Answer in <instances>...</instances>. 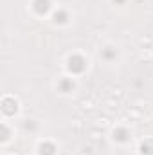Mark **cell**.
<instances>
[{
	"instance_id": "1",
	"label": "cell",
	"mask_w": 153,
	"mask_h": 155,
	"mask_svg": "<svg viewBox=\"0 0 153 155\" xmlns=\"http://www.w3.org/2000/svg\"><path fill=\"white\" fill-rule=\"evenodd\" d=\"M65 69H67V72L72 74V76H81V74L88 69V60H86L83 54L74 52V54H70V56L67 58Z\"/></svg>"
},
{
	"instance_id": "2",
	"label": "cell",
	"mask_w": 153,
	"mask_h": 155,
	"mask_svg": "<svg viewBox=\"0 0 153 155\" xmlns=\"http://www.w3.org/2000/svg\"><path fill=\"white\" fill-rule=\"evenodd\" d=\"M31 9L36 16H47L49 13H52V0H33Z\"/></svg>"
},
{
	"instance_id": "3",
	"label": "cell",
	"mask_w": 153,
	"mask_h": 155,
	"mask_svg": "<svg viewBox=\"0 0 153 155\" xmlns=\"http://www.w3.org/2000/svg\"><path fill=\"white\" fill-rule=\"evenodd\" d=\"M2 114L7 117L16 116L18 114V99L13 97V96H5L2 99Z\"/></svg>"
},
{
	"instance_id": "4",
	"label": "cell",
	"mask_w": 153,
	"mask_h": 155,
	"mask_svg": "<svg viewBox=\"0 0 153 155\" xmlns=\"http://www.w3.org/2000/svg\"><path fill=\"white\" fill-rule=\"evenodd\" d=\"M50 20H52L54 25H67L70 22V13L63 7H58L50 13Z\"/></svg>"
},
{
	"instance_id": "5",
	"label": "cell",
	"mask_w": 153,
	"mask_h": 155,
	"mask_svg": "<svg viewBox=\"0 0 153 155\" xmlns=\"http://www.w3.org/2000/svg\"><path fill=\"white\" fill-rule=\"evenodd\" d=\"M56 88L61 94H70V92L76 90V81H74V78H70V76H61L58 79V83H56Z\"/></svg>"
},
{
	"instance_id": "6",
	"label": "cell",
	"mask_w": 153,
	"mask_h": 155,
	"mask_svg": "<svg viewBox=\"0 0 153 155\" xmlns=\"http://www.w3.org/2000/svg\"><path fill=\"white\" fill-rule=\"evenodd\" d=\"M112 137H114L115 143L126 144V143H130L132 134H130V130H128L126 126H117V128H114V132H112Z\"/></svg>"
},
{
	"instance_id": "7",
	"label": "cell",
	"mask_w": 153,
	"mask_h": 155,
	"mask_svg": "<svg viewBox=\"0 0 153 155\" xmlns=\"http://www.w3.org/2000/svg\"><path fill=\"white\" fill-rule=\"evenodd\" d=\"M56 153H58V146L52 141L45 139L38 144V155H56Z\"/></svg>"
},
{
	"instance_id": "8",
	"label": "cell",
	"mask_w": 153,
	"mask_h": 155,
	"mask_svg": "<svg viewBox=\"0 0 153 155\" xmlns=\"http://www.w3.org/2000/svg\"><path fill=\"white\" fill-rule=\"evenodd\" d=\"M101 58L106 61V63H112L117 60V49H115L114 45H105L103 49H101Z\"/></svg>"
},
{
	"instance_id": "9",
	"label": "cell",
	"mask_w": 153,
	"mask_h": 155,
	"mask_svg": "<svg viewBox=\"0 0 153 155\" xmlns=\"http://www.w3.org/2000/svg\"><path fill=\"white\" fill-rule=\"evenodd\" d=\"M139 153L141 155H153V137L144 139V141L139 144Z\"/></svg>"
},
{
	"instance_id": "10",
	"label": "cell",
	"mask_w": 153,
	"mask_h": 155,
	"mask_svg": "<svg viewBox=\"0 0 153 155\" xmlns=\"http://www.w3.org/2000/svg\"><path fill=\"white\" fill-rule=\"evenodd\" d=\"M24 130L25 132H36L38 130V123L34 119H25L24 121Z\"/></svg>"
},
{
	"instance_id": "11",
	"label": "cell",
	"mask_w": 153,
	"mask_h": 155,
	"mask_svg": "<svg viewBox=\"0 0 153 155\" xmlns=\"http://www.w3.org/2000/svg\"><path fill=\"white\" fill-rule=\"evenodd\" d=\"M11 137V130L7 128V124H2V143H7Z\"/></svg>"
},
{
	"instance_id": "12",
	"label": "cell",
	"mask_w": 153,
	"mask_h": 155,
	"mask_svg": "<svg viewBox=\"0 0 153 155\" xmlns=\"http://www.w3.org/2000/svg\"><path fill=\"white\" fill-rule=\"evenodd\" d=\"M112 2H114L115 5H124L126 4V0H112Z\"/></svg>"
}]
</instances>
